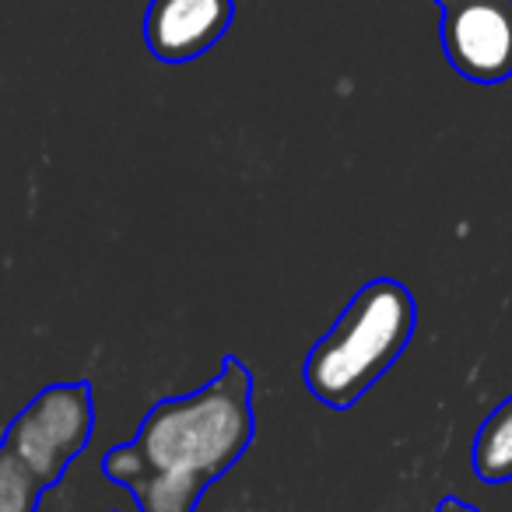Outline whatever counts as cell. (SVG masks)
<instances>
[{
  "label": "cell",
  "instance_id": "cell-7",
  "mask_svg": "<svg viewBox=\"0 0 512 512\" xmlns=\"http://www.w3.org/2000/svg\"><path fill=\"white\" fill-rule=\"evenodd\" d=\"M435 512H481V509L470 505V502H463V498H456V495H446L439 505H435Z\"/></svg>",
  "mask_w": 512,
  "mask_h": 512
},
{
  "label": "cell",
  "instance_id": "cell-6",
  "mask_svg": "<svg viewBox=\"0 0 512 512\" xmlns=\"http://www.w3.org/2000/svg\"><path fill=\"white\" fill-rule=\"evenodd\" d=\"M43 491L46 484L11 449L0 446V512H36Z\"/></svg>",
  "mask_w": 512,
  "mask_h": 512
},
{
  "label": "cell",
  "instance_id": "cell-1",
  "mask_svg": "<svg viewBox=\"0 0 512 512\" xmlns=\"http://www.w3.org/2000/svg\"><path fill=\"white\" fill-rule=\"evenodd\" d=\"M144 474L130 484L141 512H193L253 442V379L235 355L197 393L158 400L134 435Z\"/></svg>",
  "mask_w": 512,
  "mask_h": 512
},
{
  "label": "cell",
  "instance_id": "cell-4",
  "mask_svg": "<svg viewBox=\"0 0 512 512\" xmlns=\"http://www.w3.org/2000/svg\"><path fill=\"white\" fill-rule=\"evenodd\" d=\"M232 18L235 0H151L144 43L162 64H190L232 29Z\"/></svg>",
  "mask_w": 512,
  "mask_h": 512
},
{
  "label": "cell",
  "instance_id": "cell-5",
  "mask_svg": "<svg viewBox=\"0 0 512 512\" xmlns=\"http://www.w3.org/2000/svg\"><path fill=\"white\" fill-rule=\"evenodd\" d=\"M470 467L484 484L512 481V397H505L481 421L474 446H470Z\"/></svg>",
  "mask_w": 512,
  "mask_h": 512
},
{
  "label": "cell",
  "instance_id": "cell-3",
  "mask_svg": "<svg viewBox=\"0 0 512 512\" xmlns=\"http://www.w3.org/2000/svg\"><path fill=\"white\" fill-rule=\"evenodd\" d=\"M95 400L88 383L46 386L4 432V449L18 456L46 488L67 474L78 453L92 442Z\"/></svg>",
  "mask_w": 512,
  "mask_h": 512
},
{
  "label": "cell",
  "instance_id": "cell-2",
  "mask_svg": "<svg viewBox=\"0 0 512 512\" xmlns=\"http://www.w3.org/2000/svg\"><path fill=\"white\" fill-rule=\"evenodd\" d=\"M418 327V306L407 285L376 278L355 292L341 320L313 344L302 365L306 390L330 411L355 407L390 365L404 355Z\"/></svg>",
  "mask_w": 512,
  "mask_h": 512
}]
</instances>
